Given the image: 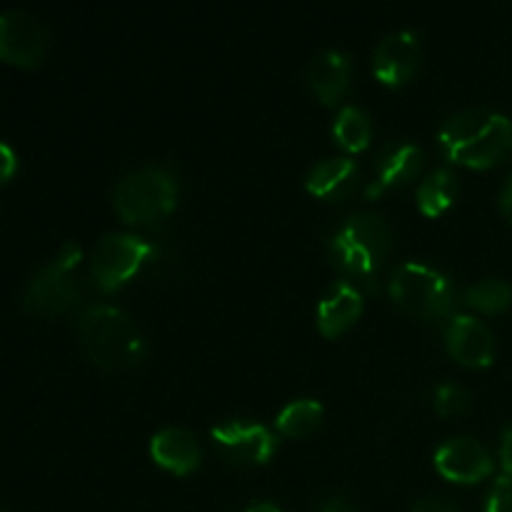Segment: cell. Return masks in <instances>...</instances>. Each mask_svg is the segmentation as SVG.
<instances>
[{
	"label": "cell",
	"instance_id": "obj_25",
	"mask_svg": "<svg viewBox=\"0 0 512 512\" xmlns=\"http://www.w3.org/2000/svg\"><path fill=\"white\" fill-rule=\"evenodd\" d=\"M410 512H458V510L440 498H423L420 503H415V508Z\"/></svg>",
	"mask_w": 512,
	"mask_h": 512
},
{
	"label": "cell",
	"instance_id": "obj_27",
	"mask_svg": "<svg viewBox=\"0 0 512 512\" xmlns=\"http://www.w3.org/2000/svg\"><path fill=\"white\" fill-rule=\"evenodd\" d=\"M0 153H3V180H10V175L15 173V155L13 148L8 143L0 145Z\"/></svg>",
	"mask_w": 512,
	"mask_h": 512
},
{
	"label": "cell",
	"instance_id": "obj_9",
	"mask_svg": "<svg viewBox=\"0 0 512 512\" xmlns=\"http://www.w3.org/2000/svg\"><path fill=\"white\" fill-rule=\"evenodd\" d=\"M218 453L233 465H263L278 450V438L265 425L253 420H225L210 430Z\"/></svg>",
	"mask_w": 512,
	"mask_h": 512
},
{
	"label": "cell",
	"instance_id": "obj_1",
	"mask_svg": "<svg viewBox=\"0 0 512 512\" xmlns=\"http://www.w3.org/2000/svg\"><path fill=\"white\" fill-rule=\"evenodd\" d=\"M448 160L468 168H488L512 148V120L488 108L453 113L438 133Z\"/></svg>",
	"mask_w": 512,
	"mask_h": 512
},
{
	"label": "cell",
	"instance_id": "obj_19",
	"mask_svg": "<svg viewBox=\"0 0 512 512\" xmlns=\"http://www.w3.org/2000/svg\"><path fill=\"white\" fill-rule=\"evenodd\" d=\"M323 423V405L313 398L290 400L275 418V428L288 438H305Z\"/></svg>",
	"mask_w": 512,
	"mask_h": 512
},
{
	"label": "cell",
	"instance_id": "obj_16",
	"mask_svg": "<svg viewBox=\"0 0 512 512\" xmlns=\"http://www.w3.org/2000/svg\"><path fill=\"white\" fill-rule=\"evenodd\" d=\"M150 455L160 468L170 470V473L185 475L200 465V443L188 428H178L170 425L160 433L153 435L150 440Z\"/></svg>",
	"mask_w": 512,
	"mask_h": 512
},
{
	"label": "cell",
	"instance_id": "obj_24",
	"mask_svg": "<svg viewBox=\"0 0 512 512\" xmlns=\"http://www.w3.org/2000/svg\"><path fill=\"white\" fill-rule=\"evenodd\" d=\"M500 463H503L505 475L512 478V423L505 425L503 443H500Z\"/></svg>",
	"mask_w": 512,
	"mask_h": 512
},
{
	"label": "cell",
	"instance_id": "obj_4",
	"mask_svg": "<svg viewBox=\"0 0 512 512\" xmlns=\"http://www.w3.org/2000/svg\"><path fill=\"white\" fill-rule=\"evenodd\" d=\"M178 203V180L165 165H138L113 188V208L125 223H153Z\"/></svg>",
	"mask_w": 512,
	"mask_h": 512
},
{
	"label": "cell",
	"instance_id": "obj_18",
	"mask_svg": "<svg viewBox=\"0 0 512 512\" xmlns=\"http://www.w3.org/2000/svg\"><path fill=\"white\" fill-rule=\"evenodd\" d=\"M458 175L450 168H435L428 178L420 183L418 188V208L420 213L435 218V215L445 213L450 208V203L458 195Z\"/></svg>",
	"mask_w": 512,
	"mask_h": 512
},
{
	"label": "cell",
	"instance_id": "obj_23",
	"mask_svg": "<svg viewBox=\"0 0 512 512\" xmlns=\"http://www.w3.org/2000/svg\"><path fill=\"white\" fill-rule=\"evenodd\" d=\"M485 512H512V478L500 475L495 478L488 498H485Z\"/></svg>",
	"mask_w": 512,
	"mask_h": 512
},
{
	"label": "cell",
	"instance_id": "obj_7",
	"mask_svg": "<svg viewBox=\"0 0 512 512\" xmlns=\"http://www.w3.org/2000/svg\"><path fill=\"white\" fill-rule=\"evenodd\" d=\"M153 245L133 233H108L95 243L90 255V278L103 293L123 288L145 265Z\"/></svg>",
	"mask_w": 512,
	"mask_h": 512
},
{
	"label": "cell",
	"instance_id": "obj_14",
	"mask_svg": "<svg viewBox=\"0 0 512 512\" xmlns=\"http://www.w3.org/2000/svg\"><path fill=\"white\" fill-rule=\"evenodd\" d=\"M360 313H363V293L348 278L335 280L318 303V330L325 338H335L348 330L360 318Z\"/></svg>",
	"mask_w": 512,
	"mask_h": 512
},
{
	"label": "cell",
	"instance_id": "obj_21",
	"mask_svg": "<svg viewBox=\"0 0 512 512\" xmlns=\"http://www.w3.org/2000/svg\"><path fill=\"white\" fill-rule=\"evenodd\" d=\"M463 300L465 305L480 310V313L495 315L503 313V310L512 303V288L503 278H483L475 280L473 285H468Z\"/></svg>",
	"mask_w": 512,
	"mask_h": 512
},
{
	"label": "cell",
	"instance_id": "obj_10",
	"mask_svg": "<svg viewBox=\"0 0 512 512\" xmlns=\"http://www.w3.org/2000/svg\"><path fill=\"white\" fill-rule=\"evenodd\" d=\"M435 470L450 483L473 485L488 478L493 473L495 463L485 445H480L468 435H455L448 438L435 450Z\"/></svg>",
	"mask_w": 512,
	"mask_h": 512
},
{
	"label": "cell",
	"instance_id": "obj_26",
	"mask_svg": "<svg viewBox=\"0 0 512 512\" xmlns=\"http://www.w3.org/2000/svg\"><path fill=\"white\" fill-rule=\"evenodd\" d=\"M318 512H358V510H355L353 505L348 503V500H343V498H330V500H325L323 505H320Z\"/></svg>",
	"mask_w": 512,
	"mask_h": 512
},
{
	"label": "cell",
	"instance_id": "obj_17",
	"mask_svg": "<svg viewBox=\"0 0 512 512\" xmlns=\"http://www.w3.org/2000/svg\"><path fill=\"white\" fill-rule=\"evenodd\" d=\"M358 180V165L350 158H328L320 160L310 168L308 178H305V188L323 200H340L355 188Z\"/></svg>",
	"mask_w": 512,
	"mask_h": 512
},
{
	"label": "cell",
	"instance_id": "obj_15",
	"mask_svg": "<svg viewBox=\"0 0 512 512\" xmlns=\"http://www.w3.org/2000/svg\"><path fill=\"white\" fill-rule=\"evenodd\" d=\"M420 168H423L420 145L410 143V140L385 145L383 153L375 160V175L368 185V195L373 198V195L395 188V185H405L420 173Z\"/></svg>",
	"mask_w": 512,
	"mask_h": 512
},
{
	"label": "cell",
	"instance_id": "obj_13",
	"mask_svg": "<svg viewBox=\"0 0 512 512\" xmlns=\"http://www.w3.org/2000/svg\"><path fill=\"white\" fill-rule=\"evenodd\" d=\"M350 58L343 50H320L313 58L308 60V68H305V78H308V88L313 90V95L323 103L333 105L348 93L350 88Z\"/></svg>",
	"mask_w": 512,
	"mask_h": 512
},
{
	"label": "cell",
	"instance_id": "obj_20",
	"mask_svg": "<svg viewBox=\"0 0 512 512\" xmlns=\"http://www.w3.org/2000/svg\"><path fill=\"white\" fill-rule=\"evenodd\" d=\"M333 135L345 150H350V153H358V150L368 148L370 135H373L370 115L365 113L360 105H343L340 113L335 115Z\"/></svg>",
	"mask_w": 512,
	"mask_h": 512
},
{
	"label": "cell",
	"instance_id": "obj_22",
	"mask_svg": "<svg viewBox=\"0 0 512 512\" xmlns=\"http://www.w3.org/2000/svg\"><path fill=\"white\" fill-rule=\"evenodd\" d=\"M433 408L435 413L450 418V415H460L470 408V393L463 385L455 383H440L433 393Z\"/></svg>",
	"mask_w": 512,
	"mask_h": 512
},
{
	"label": "cell",
	"instance_id": "obj_12",
	"mask_svg": "<svg viewBox=\"0 0 512 512\" xmlns=\"http://www.w3.org/2000/svg\"><path fill=\"white\" fill-rule=\"evenodd\" d=\"M445 343L450 355L470 368H485L495 358V338L483 320L458 313L450 318L445 330Z\"/></svg>",
	"mask_w": 512,
	"mask_h": 512
},
{
	"label": "cell",
	"instance_id": "obj_3",
	"mask_svg": "<svg viewBox=\"0 0 512 512\" xmlns=\"http://www.w3.org/2000/svg\"><path fill=\"white\" fill-rule=\"evenodd\" d=\"M390 250V228L378 213H353L328 243V255L345 275L373 278Z\"/></svg>",
	"mask_w": 512,
	"mask_h": 512
},
{
	"label": "cell",
	"instance_id": "obj_5",
	"mask_svg": "<svg viewBox=\"0 0 512 512\" xmlns=\"http://www.w3.org/2000/svg\"><path fill=\"white\" fill-rule=\"evenodd\" d=\"M83 260V250L78 243L68 240L55 253L50 263H45L23 290V305L35 315H65L80 303V285L73 270Z\"/></svg>",
	"mask_w": 512,
	"mask_h": 512
},
{
	"label": "cell",
	"instance_id": "obj_6",
	"mask_svg": "<svg viewBox=\"0 0 512 512\" xmlns=\"http://www.w3.org/2000/svg\"><path fill=\"white\" fill-rule=\"evenodd\" d=\"M390 298L415 318H445L455 308V290L448 275L415 260L395 268L390 278Z\"/></svg>",
	"mask_w": 512,
	"mask_h": 512
},
{
	"label": "cell",
	"instance_id": "obj_8",
	"mask_svg": "<svg viewBox=\"0 0 512 512\" xmlns=\"http://www.w3.org/2000/svg\"><path fill=\"white\" fill-rule=\"evenodd\" d=\"M48 48L50 33L38 15L25 8H8L0 15V58L33 68L43 63Z\"/></svg>",
	"mask_w": 512,
	"mask_h": 512
},
{
	"label": "cell",
	"instance_id": "obj_28",
	"mask_svg": "<svg viewBox=\"0 0 512 512\" xmlns=\"http://www.w3.org/2000/svg\"><path fill=\"white\" fill-rule=\"evenodd\" d=\"M500 208H503L505 218L512 223V175L508 178V183L503 185V193H500Z\"/></svg>",
	"mask_w": 512,
	"mask_h": 512
},
{
	"label": "cell",
	"instance_id": "obj_11",
	"mask_svg": "<svg viewBox=\"0 0 512 512\" xmlns=\"http://www.w3.org/2000/svg\"><path fill=\"white\" fill-rule=\"evenodd\" d=\"M420 38L415 30H393L373 50V73L385 85H400L418 70Z\"/></svg>",
	"mask_w": 512,
	"mask_h": 512
},
{
	"label": "cell",
	"instance_id": "obj_2",
	"mask_svg": "<svg viewBox=\"0 0 512 512\" xmlns=\"http://www.w3.org/2000/svg\"><path fill=\"white\" fill-rule=\"evenodd\" d=\"M78 340L95 365L108 370L130 368L145 358V338L125 310L108 303L88 305L75 320Z\"/></svg>",
	"mask_w": 512,
	"mask_h": 512
},
{
	"label": "cell",
	"instance_id": "obj_29",
	"mask_svg": "<svg viewBox=\"0 0 512 512\" xmlns=\"http://www.w3.org/2000/svg\"><path fill=\"white\" fill-rule=\"evenodd\" d=\"M243 512H283L275 503H268V500H260V503L248 505Z\"/></svg>",
	"mask_w": 512,
	"mask_h": 512
}]
</instances>
